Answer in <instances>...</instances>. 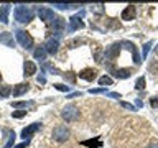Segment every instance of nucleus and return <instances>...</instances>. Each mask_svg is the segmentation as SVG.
I'll return each mask as SVG.
<instances>
[{
  "instance_id": "1",
  "label": "nucleus",
  "mask_w": 158,
  "mask_h": 148,
  "mask_svg": "<svg viewBox=\"0 0 158 148\" xmlns=\"http://www.w3.org/2000/svg\"><path fill=\"white\" fill-rule=\"evenodd\" d=\"M35 17V13H33V10L27 7V5H18L17 8H15V18L18 20L20 23H28V22H31Z\"/></svg>"
},
{
  "instance_id": "2",
  "label": "nucleus",
  "mask_w": 158,
  "mask_h": 148,
  "mask_svg": "<svg viewBox=\"0 0 158 148\" xmlns=\"http://www.w3.org/2000/svg\"><path fill=\"white\" fill-rule=\"evenodd\" d=\"M61 117L66 122H76L79 118V109L74 105V104H68V105L61 110Z\"/></svg>"
},
{
  "instance_id": "3",
  "label": "nucleus",
  "mask_w": 158,
  "mask_h": 148,
  "mask_svg": "<svg viewBox=\"0 0 158 148\" xmlns=\"http://www.w3.org/2000/svg\"><path fill=\"white\" fill-rule=\"evenodd\" d=\"M15 36H17V41L22 44L25 49L33 48V38L30 36V33H27L25 30H17V31H15Z\"/></svg>"
},
{
  "instance_id": "4",
  "label": "nucleus",
  "mask_w": 158,
  "mask_h": 148,
  "mask_svg": "<svg viewBox=\"0 0 158 148\" xmlns=\"http://www.w3.org/2000/svg\"><path fill=\"white\" fill-rule=\"evenodd\" d=\"M51 137H53L56 142L63 143V142H66L68 138H69V130H68V128L64 127V125H58V127H54V128H53Z\"/></svg>"
},
{
  "instance_id": "5",
  "label": "nucleus",
  "mask_w": 158,
  "mask_h": 148,
  "mask_svg": "<svg viewBox=\"0 0 158 148\" xmlns=\"http://www.w3.org/2000/svg\"><path fill=\"white\" fill-rule=\"evenodd\" d=\"M120 46L122 44L120 43H112L110 46H109L106 51H104V59H109V61H114L117 56H118V53H120Z\"/></svg>"
},
{
  "instance_id": "6",
  "label": "nucleus",
  "mask_w": 158,
  "mask_h": 148,
  "mask_svg": "<svg viewBox=\"0 0 158 148\" xmlns=\"http://www.w3.org/2000/svg\"><path fill=\"white\" fill-rule=\"evenodd\" d=\"M40 127H41V123H40V122H35V123H31V125L25 127L22 130V138H25V142H30V138H31L35 133L40 130Z\"/></svg>"
},
{
  "instance_id": "7",
  "label": "nucleus",
  "mask_w": 158,
  "mask_h": 148,
  "mask_svg": "<svg viewBox=\"0 0 158 148\" xmlns=\"http://www.w3.org/2000/svg\"><path fill=\"white\" fill-rule=\"evenodd\" d=\"M84 28V22L81 20L79 15H74V17L69 18V31H76V30H82Z\"/></svg>"
},
{
  "instance_id": "8",
  "label": "nucleus",
  "mask_w": 158,
  "mask_h": 148,
  "mask_svg": "<svg viewBox=\"0 0 158 148\" xmlns=\"http://www.w3.org/2000/svg\"><path fill=\"white\" fill-rule=\"evenodd\" d=\"M38 15H40V18H41L44 23H49V22H53V20H54V12L51 8H46V7L40 8Z\"/></svg>"
},
{
  "instance_id": "9",
  "label": "nucleus",
  "mask_w": 158,
  "mask_h": 148,
  "mask_svg": "<svg viewBox=\"0 0 158 148\" xmlns=\"http://www.w3.org/2000/svg\"><path fill=\"white\" fill-rule=\"evenodd\" d=\"M79 77L86 79V81H89V82H92L94 79H97V71H96V69H92V68H86V69H82V71L79 72Z\"/></svg>"
},
{
  "instance_id": "10",
  "label": "nucleus",
  "mask_w": 158,
  "mask_h": 148,
  "mask_svg": "<svg viewBox=\"0 0 158 148\" xmlns=\"http://www.w3.org/2000/svg\"><path fill=\"white\" fill-rule=\"evenodd\" d=\"M44 49H46V53H49V54H56L58 49H59V41L56 38H49L46 41V44H44Z\"/></svg>"
},
{
  "instance_id": "11",
  "label": "nucleus",
  "mask_w": 158,
  "mask_h": 148,
  "mask_svg": "<svg viewBox=\"0 0 158 148\" xmlns=\"http://www.w3.org/2000/svg\"><path fill=\"white\" fill-rule=\"evenodd\" d=\"M135 15H137L135 7H133V5H128V7L123 8V12H122L120 17H122V20H125V22H130V20L135 18Z\"/></svg>"
},
{
  "instance_id": "12",
  "label": "nucleus",
  "mask_w": 158,
  "mask_h": 148,
  "mask_svg": "<svg viewBox=\"0 0 158 148\" xmlns=\"http://www.w3.org/2000/svg\"><path fill=\"white\" fill-rule=\"evenodd\" d=\"M64 28H66V20L61 18V17H54V20H53V31L61 33Z\"/></svg>"
},
{
  "instance_id": "13",
  "label": "nucleus",
  "mask_w": 158,
  "mask_h": 148,
  "mask_svg": "<svg viewBox=\"0 0 158 148\" xmlns=\"http://www.w3.org/2000/svg\"><path fill=\"white\" fill-rule=\"evenodd\" d=\"M0 43H3L5 46L13 48V46H15V41H13L12 33H0Z\"/></svg>"
},
{
  "instance_id": "14",
  "label": "nucleus",
  "mask_w": 158,
  "mask_h": 148,
  "mask_svg": "<svg viewBox=\"0 0 158 148\" xmlns=\"http://www.w3.org/2000/svg\"><path fill=\"white\" fill-rule=\"evenodd\" d=\"M23 74L25 76H33L35 72H36V66L31 63V61H25V64H23Z\"/></svg>"
},
{
  "instance_id": "15",
  "label": "nucleus",
  "mask_w": 158,
  "mask_h": 148,
  "mask_svg": "<svg viewBox=\"0 0 158 148\" xmlns=\"http://www.w3.org/2000/svg\"><path fill=\"white\" fill-rule=\"evenodd\" d=\"M28 84H17V86L13 87V97H20V96H23L25 92L28 91Z\"/></svg>"
},
{
  "instance_id": "16",
  "label": "nucleus",
  "mask_w": 158,
  "mask_h": 148,
  "mask_svg": "<svg viewBox=\"0 0 158 148\" xmlns=\"http://www.w3.org/2000/svg\"><path fill=\"white\" fill-rule=\"evenodd\" d=\"M8 12H10V5H2L0 7V22L5 25L8 23Z\"/></svg>"
},
{
  "instance_id": "17",
  "label": "nucleus",
  "mask_w": 158,
  "mask_h": 148,
  "mask_svg": "<svg viewBox=\"0 0 158 148\" xmlns=\"http://www.w3.org/2000/svg\"><path fill=\"white\" fill-rule=\"evenodd\" d=\"M3 133L8 137V138H7V143L3 145V148H12V146H13V142H15V132H13V130H7V128H5Z\"/></svg>"
},
{
  "instance_id": "18",
  "label": "nucleus",
  "mask_w": 158,
  "mask_h": 148,
  "mask_svg": "<svg viewBox=\"0 0 158 148\" xmlns=\"http://www.w3.org/2000/svg\"><path fill=\"white\" fill-rule=\"evenodd\" d=\"M130 74H132L130 69H115L114 71V76L118 79H127V77H130Z\"/></svg>"
},
{
  "instance_id": "19",
  "label": "nucleus",
  "mask_w": 158,
  "mask_h": 148,
  "mask_svg": "<svg viewBox=\"0 0 158 148\" xmlns=\"http://www.w3.org/2000/svg\"><path fill=\"white\" fill-rule=\"evenodd\" d=\"M33 56H35V59H40V61H43V59L46 58V49H44L43 46L36 48V49L33 51Z\"/></svg>"
},
{
  "instance_id": "20",
  "label": "nucleus",
  "mask_w": 158,
  "mask_h": 148,
  "mask_svg": "<svg viewBox=\"0 0 158 148\" xmlns=\"http://www.w3.org/2000/svg\"><path fill=\"white\" fill-rule=\"evenodd\" d=\"M112 77L110 76H102V77H99V84H101L102 87H106V86H112Z\"/></svg>"
},
{
  "instance_id": "21",
  "label": "nucleus",
  "mask_w": 158,
  "mask_h": 148,
  "mask_svg": "<svg viewBox=\"0 0 158 148\" xmlns=\"http://www.w3.org/2000/svg\"><path fill=\"white\" fill-rule=\"evenodd\" d=\"M147 86V81H145V76H140L137 79V82H135V89H138V91H142V89H145Z\"/></svg>"
},
{
  "instance_id": "22",
  "label": "nucleus",
  "mask_w": 158,
  "mask_h": 148,
  "mask_svg": "<svg viewBox=\"0 0 158 148\" xmlns=\"http://www.w3.org/2000/svg\"><path fill=\"white\" fill-rule=\"evenodd\" d=\"M153 46V41L150 39L145 46H143V49H142V56H143V59H147V56H148V53H150V48Z\"/></svg>"
},
{
  "instance_id": "23",
  "label": "nucleus",
  "mask_w": 158,
  "mask_h": 148,
  "mask_svg": "<svg viewBox=\"0 0 158 148\" xmlns=\"http://www.w3.org/2000/svg\"><path fill=\"white\" fill-rule=\"evenodd\" d=\"M10 94H12V87L10 86H2L0 87V96L2 97H8Z\"/></svg>"
},
{
  "instance_id": "24",
  "label": "nucleus",
  "mask_w": 158,
  "mask_h": 148,
  "mask_svg": "<svg viewBox=\"0 0 158 148\" xmlns=\"http://www.w3.org/2000/svg\"><path fill=\"white\" fill-rule=\"evenodd\" d=\"M43 69H48V71L49 72H51V74H61V72H59V69H56V68H54V66H51V64H43Z\"/></svg>"
},
{
  "instance_id": "25",
  "label": "nucleus",
  "mask_w": 158,
  "mask_h": 148,
  "mask_svg": "<svg viewBox=\"0 0 158 148\" xmlns=\"http://www.w3.org/2000/svg\"><path fill=\"white\" fill-rule=\"evenodd\" d=\"M82 145L92 146V148H99V146H101V140H97V142H82Z\"/></svg>"
},
{
  "instance_id": "26",
  "label": "nucleus",
  "mask_w": 158,
  "mask_h": 148,
  "mask_svg": "<svg viewBox=\"0 0 158 148\" xmlns=\"http://www.w3.org/2000/svg\"><path fill=\"white\" fill-rule=\"evenodd\" d=\"M12 115H13L15 118H23L25 115H27V110H17V112H13Z\"/></svg>"
},
{
  "instance_id": "27",
  "label": "nucleus",
  "mask_w": 158,
  "mask_h": 148,
  "mask_svg": "<svg viewBox=\"0 0 158 148\" xmlns=\"http://www.w3.org/2000/svg\"><path fill=\"white\" fill-rule=\"evenodd\" d=\"M54 87H56L58 91H63V92H68L69 91V86H64V84H54Z\"/></svg>"
},
{
  "instance_id": "28",
  "label": "nucleus",
  "mask_w": 158,
  "mask_h": 148,
  "mask_svg": "<svg viewBox=\"0 0 158 148\" xmlns=\"http://www.w3.org/2000/svg\"><path fill=\"white\" fill-rule=\"evenodd\" d=\"M120 105H122L123 109H128V110H132V112L135 110V107H133L132 104H128V102H120Z\"/></svg>"
},
{
  "instance_id": "29",
  "label": "nucleus",
  "mask_w": 158,
  "mask_h": 148,
  "mask_svg": "<svg viewBox=\"0 0 158 148\" xmlns=\"http://www.w3.org/2000/svg\"><path fill=\"white\" fill-rule=\"evenodd\" d=\"M63 76H64V79H68L69 82H74V76L71 72H66V74H63Z\"/></svg>"
},
{
  "instance_id": "30",
  "label": "nucleus",
  "mask_w": 158,
  "mask_h": 148,
  "mask_svg": "<svg viewBox=\"0 0 158 148\" xmlns=\"http://www.w3.org/2000/svg\"><path fill=\"white\" fill-rule=\"evenodd\" d=\"M89 92H91V94H101V92H106V89H104V87H99V89H91Z\"/></svg>"
},
{
  "instance_id": "31",
  "label": "nucleus",
  "mask_w": 158,
  "mask_h": 148,
  "mask_svg": "<svg viewBox=\"0 0 158 148\" xmlns=\"http://www.w3.org/2000/svg\"><path fill=\"white\" fill-rule=\"evenodd\" d=\"M101 54H102V49H97V53H96V61H97V63L102 61V56H101Z\"/></svg>"
},
{
  "instance_id": "32",
  "label": "nucleus",
  "mask_w": 158,
  "mask_h": 148,
  "mask_svg": "<svg viewBox=\"0 0 158 148\" xmlns=\"http://www.w3.org/2000/svg\"><path fill=\"white\" fill-rule=\"evenodd\" d=\"M150 104H152V107H158V97H152V101H150Z\"/></svg>"
},
{
  "instance_id": "33",
  "label": "nucleus",
  "mask_w": 158,
  "mask_h": 148,
  "mask_svg": "<svg viewBox=\"0 0 158 148\" xmlns=\"http://www.w3.org/2000/svg\"><path fill=\"white\" fill-rule=\"evenodd\" d=\"M109 97H114V99H120V94H117V92H106Z\"/></svg>"
},
{
  "instance_id": "34",
  "label": "nucleus",
  "mask_w": 158,
  "mask_h": 148,
  "mask_svg": "<svg viewBox=\"0 0 158 148\" xmlns=\"http://www.w3.org/2000/svg\"><path fill=\"white\" fill-rule=\"evenodd\" d=\"M27 102H12V107H25Z\"/></svg>"
},
{
  "instance_id": "35",
  "label": "nucleus",
  "mask_w": 158,
  "mask_h": 148,
  "mask_svg": "<svg viewBox=\"0 0 158 148\" xmlns=\"http://www.w3.org/2000/svg\"><path fill=\"white\" fill-rule=\"evenodd\" d=\"M30 145V142H23V143H20V145H17L15 148H27Z\"/></svg>"
},
{
  "instance_id": "36",
  "label": "nucleus",
  "mask_w": 158,
  "mask_h": 148,
  "mask_svg": "<svg viewBox=\"0 0 158 148\" xmlns=\"http://www.w3.org/2000/svg\"><path fill=\"white\" fill-rule=\"evenodd\" d=\"M77 96H81V92H73V94H69V99H71V97H77Z\"/></svg>"
},
{
  "instance_id": "37",
  "label": "nucleus",
  "mask_w": 158,
  "mask_h": 148,
  "mask_svg": "<svg viewBox=\"0 0 158 148\" xmlns=\"http://www.w3.org/2000/svg\"><path fill=\"white\" fill-rule=\"evenodd\" d=\"M148 148H158V145H150V146H148Z\"/></svg>"
},
{
  "instance_id": "38",
  "label": "nucleus",
  "mask_w": 158,
  "mask_h": 148,
  "mask_svg": "<svg viewBox=\"0 0 158 148\" xmlns=\"http://www.w3.org/2000/svg\"><path fill=\"white\" fill-rule=\"evenodd\" d=\"M155 53H156V56H158V46L155 48Z\"/></svg>"
},
{
  "instance_id": "39",
  "label": "nucleus",
  "mask_w": 158,
  "mask_h": 148,
  "mask_svg": "<svg viewBox=\"0 0 158 148\" xmlns=\"http://www.w3.org/2000/svg\"><path fill=\"white\" fill-rule=\"evenodd\" d=\"M0 81H2V74H0Z\"/></svg>"
}]
</instances>
